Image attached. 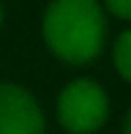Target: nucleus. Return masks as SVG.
<instances>
[{"label": "nucleus", "mask_w": 131, "mask_h": 134, "mask_svg": "<svg viewBox=\"0 0 131 134\" xmlns=\"http://www.w3.org/2000/svg\"><path fill=\"white\" fill-rule=\"evenodd\" d=\"M44 41L59 59L85 65L105 41V16L98 0H51L44 13Z\"/></svg>", "instance_id": "1"}, {"label": "nucleus", "mask_w": 131, "mask_h": 134, "mask_svg": "<svg viewBox=\"0 0 131 134\" xmlns=\"http://www.w3.org/2000/svg\"><path fill=\"white\" fill-rule=\"evenodd\" d=\"M57 119L69 134H93L108 119V96L95 80L77 77L62 88L57 98Z\"/></svg>", "instance_id": "2"}, {"label": "nucleus", "mask_w": 131, "mask_h": 134, "mask_svg": "<svg viewBox=\"0 0 131 134\" xmlns=\"http://www.w3.org/2000/svg\"><path fill=\"white\" fill-rule=\"evenodd\" d=\"M44 114L18 83H0V134H44Z\"/></svg>", "instance_id": "3"}, {"label": "nucleus", "mask_w": 131, "mask_h": 134, "mask_svg": "<svg viewBox=\"0 0 131 134\" xmlns=\"http://www.w3.org/2000/svg\"><path fill=\"white\" fill-rule=\"evenodd\" d=\"M113 65L118 70V75L131 83V29L123 31L116 39V44H113Z\"/></svg>", "instance_id": "4"}, {"label": "nucleus", "mask_w": 131, "mask_h": 134, "mask_svg": "<svg viewBox=\"0 0 131 134\" xmlns=\"http://www.w3.org/2000/svg\"><path fill=\"white\" fill-rule=\"evenodd\" d=\"M105 8L113 13V16L131 21V0H105Z\"/></svg>", "instance_id": "5"}, {"label": "nucleus", "mask_w": 131, "mask_h": 134, "mask_svg": "<svg viewBox=\"0 0 131 134\" xmlns=\"http://www.w3.org/2000/svg\"><path fill=\"white\" fill-rule=\"evenodd\" d=\"M123 134H131V111H129V116H126V124H123Z\"/></svg>", "instance_id": "6"}, {"label": "nucleus", "mask_w": 131, "mask_h": 134, "mask_svg": "<svg viewBox=\"0 0 131 134\" xmlns=\"http://www.w3.org/2000/svg\"><path fill=\"white\" fill-rule=\"evenodd\" d=\"M3 18H5V10H3V5H0V23H3Z\"/></svg>", "instance_id": "7"}]
</instances>
